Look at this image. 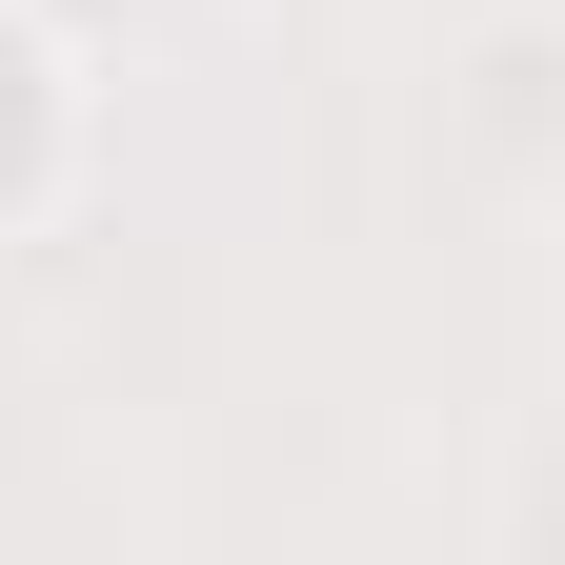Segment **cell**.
<instances>
[{
	"label": "cell",
	"instance_id": "6da1fadb",
	"mask_svg": "<svg viewBox=\"0 0 565 565\" xmlns=\"http://www.w3.org/2000/svg\"><path fill=\"white\" fill-rule=\"evenodd\" d=\"M61 162H82V61H61L41 0H0V243L61 202Z\"/></svg>",
	"mask_w": 565,
	"mask_h": 565
}]
</instances>
